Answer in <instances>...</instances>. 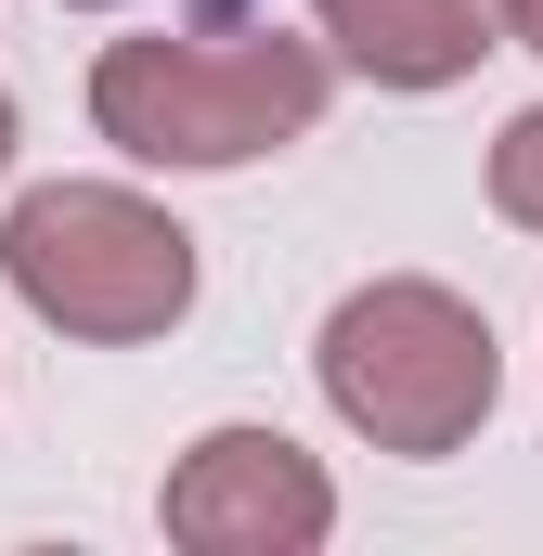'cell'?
<instances>
[{
  "label": "cell",
  "mask_w": 543,
  "mask_h": 556,
  "mask_svg": "<svg viewBox=\"0 0 543 556\" xmlns=\"http://www.w3.org/2000/svg\"><path fill=\"white\" fill-rule=\"evenodd\" d=\"M324 104H337V52L285 26H155L91 52V130L130 168H181V181L311 142Z\"/></svg>",
  "instance_id": "6da1fadb"
},
{
  "label": "cell",
  "mask_w": 543,
  "mask_h": 556,
  "mask_svg": "<svg viewBox=\"0 0 543 556\" xmlns=\"http://www.w3.org/2000/svg\"><path fill=\"white\" fill-rule=\"evenodd\" d=\"M311 376H324V415L363 453H402V466L466 453L492 427V402H505V350H492L479 298H453L427 273L350 285L324 311V337H311Z\"/></svg>",
  "instance_id": "7a4b0ae2"
},
{
  "label": "cell",
  "mask_w": 543,
  "mask_h": 556,
  "mask_svg": "<svg viewBox=\"0 0 543 556\" xmlns=\"http://www.w3.org/2000/svg\"><path fill=\"white\" fill-rule=\"evenodd\" d=\"M0 285L78 350H142L194 311V233L130 181H26L0 207Z\"/></svg>",
  "instance_id": "3957f363"
},
{
  "label": "cell",
  "mask_w": 543,
  "mask_h": 556,
  "mask_svg": "<svg viewBox=\"0 0 543 556\" xmlns=\"http://www.w3.org/2000/svg\"><path fill=\"white\" fill-rule=\"evenodd\" d=\"M155 518L181 556H311L337 544V479L285 427H207V440H181Z\"/></svg>",
  "instance_id": "277c9868"
},
{
  "label": "cell",
  "mask_w": 543,
  "mask_h": 556,
  "mask_svg": "<svg viewBox=\"0 0 543 556\" xmlns=\"http://www.w3.org/2000/svg\"><path fill=\"white\" fill-rule=\"evenodd\" d=\"M311 39L376 91H453L479 78V52H505L492 0H311Z\"/></svg>",
  "instance_id": "5b68a950"
},
{
  "label": "cell",
  "mask_w": 543,
  "mask_h": 556,
  "mask_svg": "<svg viewBox=\"0 0 543 556\" xmlns=\"http://www.w3.org/2000/svg\"><path fill=\"white\" fill-rule=\"evenodd\" d=\"M492 220L543 233V104H518V117L492 130Z\"/></svg>",
  "instance_id": "8992f818"
},
{
  "label": "cell",
  "mask_w": 543,
  "mask_h": 556,
  "mask_svg": "<svg viewBox=\"0 0 543 556\" xmlns=\"http://www.w3.org/2000/svg\"><path fill=\"white\" fill-rule=\"evenodd\" d=\"M492 39H518V52H543V0H492Z\"/></svg>",
  "instance_id": "52a82bcc"
},
{
  "label": "cell",
  "mask_w": 543,
  "mask_h": 556,
  "mask_svg": "<svg viewBox=\"0 0 543 556\" xmlns=\"http://www.w3.org/2000/svg\"><path fill=\"white\" fill-rule=\"evenodd\" d=\"M13 142H26V130H13V91H0V181H13Z\"/></svg>",
  "instance_id": "ba28073f"
},
{
  "label": "cell",
  "mask_w": 543,
  "mask_h": 556,
  "mask_svg": "<svg viewBox=\"0 0 543 556\" xmlns=\"http://www.w3.org/2000/svg\"><path fill=\"white\" fill-rule=\"evenodd\" d=\"M65 13H117V0H65Z\"/></svg>",
  "instance_id": "9c48e42d"
}]
</instances>
